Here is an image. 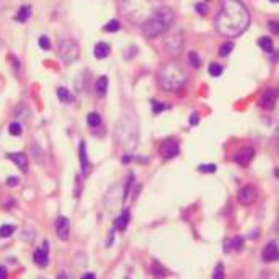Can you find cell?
Listing matches in <instances>:
<instances>
[{"label":"cell","instance_id":"cell-35","mask_svg":"<svg viewBox=\"0 0 279 279\" xmlns=\"http://www.w3.org/2000/svg\"><path fill=\"white\" fill-rule=\"evenodd\" d=\"M196 12L201 13V15H208L209 8H208V5H206V3H197V5H196Z\"/></svg>","mask_w":279,"mask_h":279},{"label":"cell","instance_id":"cell-20","mask_svg":"<svg viewBox=\"0 0 279 279\" xmlns=\"http://www.w3.org/2000/svg\"><path fill=\"white\" fill-rule=\"evenodd\" d=\"M244 246V237H235L232 240H229L224 244V248L226 251H232V250H240Z\"/></svg>","mask_w":279,"mask_h":279},{"label":"cell","instance_id":"cell-17","mask_svg":"<svg viewBox=\"0 0 279 279\" xmlns=\"http://www.w3.org/2000/svg\"><path fill=\"white\" fill-rule=\"evenodd\" d=\"M110 52H111V48H110V44L108 43H98L95 49H93V54H95V57L97 59H105V57L110 56Z\"/></svg>","mask_w":279,"mask_h":279},{"label":"cell","instance_id":"cell-29","mask_svg":"<svg viewBox=\"0 0 279 279\" xmlns=\"http://www.w3.org/2000/svg\"><path fill=\"white\" fill-rule=\"evenodd\" d=\"M13 232H15V227H13L12 224H5V226L0 227V237H2V238L10 237Z\"/></svg>","mask_w":279,"mask_h":279},{"label":"cell","instance_id":"cell-2","mask_svg":"<svg viewBox=\"0 0 279 279\" xmlns=\"http://www.w3.org/2000/svg\"><path fill=\"white\" fill-rule=\"evenodd\" d=\"M162 7L160 0H121L123 15L134 25H144Z\"/></svg>","mask_w":279,"mask_h":279},{"label":"cell","instance_id":"cell-39","mask_svg":"<svg viewBox=\"0 0 279 279\" xmlns=\"http://www.w3.org/2000/svg\"><path fill=\"white\" fill-rule=\"evenodd\" d=\"M197 121H199V118H197V115H191L190 124H191V126H196V124H197Z\"/></svg>","mask_w":279,"mask_h":279},{"label":"cell","instance_id":"cell-37","mask_svg":"<svg viewBox=\"0 0 279 279\" xmlns=\"http://www.w3.org/2000/svg\"><path fill=\"white\" fill-rule=\"evenodd\" d=\"M152 105H154V113H155V115L162 113V111H164L165 108H166V105H164V103H157V101H154Z\"/></svg>","mask_w":279,"mask_h":279},{"label":"cell","instance_id":"cell-28","mask_svg":"<svg viewBox=\"0 0 279 279\" xmlns=\"http://www.w3.org/2000/svg\"><path fill=\"white\" fill-rule=\"evenodd\" d=\"M222 70H224V67L217 64V62H213V64L209 66V74L213 75V77H219V75H222Z\"/></svg>","mask_w":279,"mask_h":279},{"label":"cell","instance_id":"cell-42","mask_svg":"<svg viewBox=\"0 0 279 279\" xmlns=\"http://www.w3.org/2000/svg\"><path fill=\"white\" fill-rule=\"evenodd\" d=\"M8 183H10V184H15V183H18V180H15V178H10V180H8Z\"/></svg>","mask_w":279,"mask_h":279},{"label":"cell","instance_id":"cell-13","mask_svg":"<svg viewBox=\"0 0 279 279\" xmlns=\"http://www.w3.org/2000/svg\"><path fill=\"white\" fill-rule=\"evenodd\" d=\"M263 260L266 263H273V262H278L279 260V248H278V244L276 242H269V244L263 248Z\"/></svg>","mask_w":279,"mask_h":279},{"label":"cell","instance_id":"cell-8","mask_svg":"<svg viewBox=\"0 0 279 279\" xmlns=\"http://www.w3.org/2000/svg\"><path fill=\"white\" fill-rule=\"evenodd\" d=\"M180 154V144L173 139H168V141H164L160 146V155L164 157L165 160H170L173 157H177Z\"/></svg>","mask_w":279,"mask_h":279},{"label":"cell","instance_id":"cell-15","mask_svg":"<svg viewBox=\"0 0 279 279\" xmlns=\"http://www.w3.org/2000/svg\"><path fill=\"white\" fill-rule=\"evenodd\" d=\"M8 159H10L13 164H15L21 172H26L28 170V159L23 152H15V154H8Z\"/></svg>","mask_w":279,"mask_h":279},{"label":"cell","instance_id":"cell-27","mask_svg":"<svg viewBox=\"0 0 279 279\" xmlns=\"http://www.w3.org/2000/svg\"><path fill=\"white\" fill-rule=\"evenodd\" d=\"M121 28V25H119V21H116V20H111V21H108V23L105 25V30L106 33H116V31H119Z\"/></svg>","mask_w":279,"mask_h":279},{"label":"cell","instance_id":"cell-12","mask_svg":"<svg viewBox=\"0 0 279 279\" xmlns=\"http://www.w3.org/2000/svg\"><path fill=\"white\" fill-rule=\"evenodd\" d=\"M276 101H278V90H266V92L262 95V100H260V105L264 110H273L276 106Z\"/></svg>","mask_w":279,"mask_h":279},{"label":"cell","instance_id":"cell-21","mask_svg":"<svg viewBox=\"0 0 279 279\" xmlns=\"http://www.w3.org/2000/svg\"><path fill=\"white\" fill-rule=\"evenodd\" d=\"M258 46H260V49H263L264 52H273L274 51V43H273V39L269 38V36H262V38L258 39Z\"/></svg>","mask_w":279,"mask_h":279},{"label":"cell","instance_id":"cell-9","mask_svg":"<svg viewBox=\"0 0 279 279\" xmlns=\"http://www.w3.org/2000/svg\"><path fill=\"white\" fill-rule=\"evenodd\" d=\"M70 233V220L64 217V215H59L56 219V235L61 238L62 242H66L69 238Z\"/></svg>","mask_w":279,"mask_h":279},{"label":"cell","instance_id":"cell-16","mask_svg":"<svg viewBox=\"0 0 279 279\" xmlns=\"http://www.w3.org/2000/svg\"><path fill=\"white\" fill-rule=\"evenodd\" d=\"M80 165H82V175L83 177H88L90 173V162L87 157V144L83 141L80 142Z\"/></svg>","mask_w":279,"mask_h":279},{"label":"cell","instance_id":"cell-31","mask_svg":"<svg viewBox=\"0 0 279 279\" xmlns=\"http://www.w3.org/2000/svg\"><path fill=\"white\" fill-rule=\"evenodd\" d=\"M188 61H190V64L197 69V67H201V57L197 56L196 52H190V56H188Z\"/></svg>","mask_w":279,"mask_h":279},{"label":"cell","instance_id":"cell-40","mask_svg":"<svg viewBox=\"0 0 279 279\" xmlns=\"http://www.w3.org/2000/svg\"><path fill=\"white\" fill-rule=\"evenodd\" d=\"M7 278V271L3 266H0V279H5Z\"/></svg>","mask_w":279,"mask_h":279},{"label":"cell","instance_id":"cell-22","mask_svg":"<svg viewBox=\"0 0 279 279\" xmlns=\"http://www.w3.org/2000/svg\"><path fill=\"white\" fill-rule=\"evenodd\" d=\"M31 16V7L30 5H23L20 8V10L16 12V15H15V20L16 21H20V23H25L26 20Z\"/></svg>","mask_w":279,"mask_h":279},{"label":"cell","instance_id":"cell-7","mask_svg":"<svg viewBox=\"0 0 279 279\" xmlns=\"http://www.w3.org/2000/svg\"><path fill=\"white\" fill-rule=\"evenodd\" d=\"M183 44H184V39H183V34L180 31H175V33L168 34L165 39V49L170 56H180L183 51Z\"/></svg>","mask_w":279,"mask_h":279},{"label":"cell","instance_id":"cell-38","mask_svg":"<svg viewBox=\"0 0 279 279\" xmlns=\"http://www.w3.org/2000/svg\"><path fill=\"white\" fill-rule=\"evenodd\" d=\"M269 28H271V33H274V34L279 33V23H278V21H271V23H269Z\"/></svg>","mask_w":279,"mask_h":279},{"label":"cell","instance_id":"cell-10","mask_svg":"<svg viewBox=\"0 0 279 279\" xmlns=\"http://www.w3.org/2000/svg\"><path fill=\"white\" fill-rule=\"evenodd\" d=\"M253 157H255V148L253 147H244L233 155V162H235L237 165L246 166L251 160H253Z\"/></svg>","mask_w":279,"mask_h":279},{"label":"cell","instance_id":"cell-18","mask_svg":"<svg viewBox=\"0 0 279 279\" xmlns=\"http://www.w3.org/2000/svg\"><path fill=\"white\" fill-rule=\"evenodd\" d=\"M129 220H131V213H129V209H124L119 217L115 220V227L118 229V230H124V229L128 227Z\"/></svg>","mask_w":279,"mask_h":279},{"label":"cell","instance_id":"cell-19","mask_svg":"<svg viewBox=\"0 0 279 279\" xmlns=\"http://www.w3.org/2000/svg\"><path fill=\"white\" fill-rule=\"evenodd\" d=\"M95 92L98 97H106V92H108V77H105V75H101V77L97 79L95 82Z\"/></svg>","mask_w":279,"mask_h":279},{"label":"cell","instance_id":"cell-5","mask_svg":"<svg viewBox=\"0 0 279 279\" xmlns=\"http://www.w3.org/2000/svg\"><path fill=\"white\" fill-rule=\"evenodd\" d=\"M175 13L172 8L168 7H160L154 15H152L146 23L142 25V31L147 38H157V36L164 34L166 30L173 23Z\"/></svg>","mask_w":279,"mask_h":279},{"label":"cell","instance_id":"cell-1","mask_svg":"<svg viewBox=\"0 0 279 279\" xmlns=\"http://www.w3.org/2000/svg\"><path fill=\"white\" fill-rule=\"evenodd\" d=\"M250 26V12L242 0H222L215 16V30L226 38H238Z\"/></svg>","mask_w":279,"mask_h":279},{"label":"cell","instance_id":"cell-23","mask_svg":"<svg viewBox=\"0 0 279 279\" xmlns=\"http://www.w3.org/2000/svg\"><path fill=\"white\" fill-rule=\"evenodd\" d=\"M31 150H33V159L38 162L39 165L46 164V157H41V152H44L41 147H39L38 142H34L33 146H31Z\"/></svg>","mask_w":279,"mask_h":279},{"label":"cell","instance_id":"cell-41","mask_svg":"<svg viewBox=\"0 0 279 279\" xmlns=\"http://www.w3.org/2000/svg\"><path fill=\"white\" fill-rule=\"evenodd\" d=\"M82 278H95V274H93V273H88V274H83Z\"/></svg>","mask_w":279,"mask_h":279},{"label":"cell","instance_id":"cell-14","mask_svg":"<svg viewBox=\"0 0 279 279\" xmlns=\"http://www.w3.org/2000/svg\"><path fill=\"white\" fill-rule=\"evenodd\" d=\"M48 248H49L48 242H44L41 248H36V250H34V255H33V258H34V263H36V264H39V266H41V268L48 266V263H49V255H48Z\"/></svg>","mask_w":279,"mask_h":279},{"label":"cell","instance_id":"cell-4","mask_svg":"<svg viewBox=\"0 0 279 279\" xmlns=\"http://www.w3.org/2000/svg\"><path fill=\"white\" fill-rule=\"evenodd\" d=\"M116 139L121 146L126 148H134L139 142V123L137 118L131 111L121 116L118 126H116Z\"/></svg>","mask_w":279,"mask_h":279},{"label":"cell","instance_id":"cell-11","mask_svg":"<svg viewBox=\"0 0 279 279\" xmlns=\"http://www.w3.org/2000/svg\"><path fill=\"white\" fill-rule=\"evenodd\" d=\"M238 201L242 204H251V202L256 201V188L253 184H246L238 191Z\"/></svg>","mask_w":279,"mask_h":279},{"label":"cell","instance_id":"cell-3","mask_svg":"<svg viewBox=\"0 0 279 279\" xmlns=\"http://www.w3.org/2000/svg\"><path fill=\"white\" fill-rule=\"evenodd\" d=\"M159 85L166 92H178L180 88L184 87L188 80L186 70L183 69V66L177 61L165 62L159 70Z\"/></svg>","mask_w":279,"mask_h":279},{"label":"cell","instance_id":"cell-32","mask_svg":"<svg viewBox=\"0 0 279 279\" xmlns=\"http://www.w3.org/2000/svg\"><path fill=\"white\" fill-rule=\"evenodd\" d=\"M213 278L214 279H224V264L219 263L217 266H215L214 273H213Z\"/></svg>","mask_w":279,"mask_h":279},{"label":"cell","instance_id":"cell-25","mask_svg":"<svg viewBox=\"0 0 279 279\" xmlns=\"http://www.w3.org/2000/svg\"><path fill=\"white\" fill-rule=\"evenodd\" d=\"M87 124L90 126V128H100L101 126V118H100V115L98 113H88L87 116Z\"/></svg>","mask_w":279,"mask_h":279},{"label":"cell","instance_id":"cell-6","mask_svg":"<svg viewBox=\"0 0 279 279\" xmlns=\"http://www.w3.org/2000/svg\"><path fill=\"white\" fill-rule=\"evenodd\" d=\"M57 51H59V56L61 59L66 62V64H74V62L79 61V56H80V49L77 46V43L74 39H61L59 41V46H57Z\"/></svg>","mask_w":279,"mask_h":279},{"label":"cell","instance_id":"cell-26","mask_svg":"<svg viewBox=\"0 0 279 279\" xmlns=\"http://www.w3.org/2000/svg\"><path fill=\"white\" fill-rule=\"evenodd\" d=\"M8 132L12 134V136H21V132H23V128H21V123H18V121H13V123L8 126Z\"/></svg>","mask_w":279,"mask_h":279},{"label":"cell","instance_id":"cell-43","mask_svg":"<svg viewBox=\"0 0 279 279\" xmlns=\"http://www.w3.org/2000/svg\"><path fill=\"white\" fill-rule=\"evenodd\" d=\"M269 2H271V3H278L279 0H269Z\"/></svg>","mask_w":279,"mask_h":279},{"label":"cell","instance_id":"cell-30","mask_svg":"<svg viewBox=\"0 0 279 279\" xmlns=\"http://www.w3.org/2000/svg\"><path fill=\"white\" fill-rule=\"evenodd\" d=\"M232 51H233V43H226V44H222V48L219 49V56L227 57Z\"/></svg>","mask_w":279,"mask_h":279},{"label":"cell","instance_id":"cell-36","mask_svg":"<svg viewBox=\"0 0 279 279\" xmlns=\"http://www.w3.org/2000/svg\"><path fill=\"white\" fill-rule=\"evenodd\" d=\"M197 170H199V172H215L217 166L215 165H199L197 166Z\"/></svg>","mask_w":279,"mask_h":279},{"label":"cell","instance_id":"cell-34","mask_svg":"<svg viewBox=\"0 0 279 279\" xmlns=\"http://www.w3.org/2000/svg\"><path fill=\"white\" fill-rule=\"evenodd\" d=\"M152 273H154L155 276H164V274H168V271H166L164 266H160V264H154V266H152Z\"/></svg>","mask_w":279,"mask_h":279},{"label":"cell","instance_id":"cell-33","mask_svg":"<svg viewBox=\"0 0 279 279\" xmlns=\"http://www.w3.org/2000/svg\"><path fill=\"white\" fill-rule=\"evenodd\" d=\"M39 48L44 49V51H49V49H51V41H49L48 36H41V38H39Z\"/></svg>","mask_w":279,"mask_h":279},{"label":"cell","instance_id":"cell-24","mask_svg":"<svg viewBox=\"0 0 279 279\" xmlns=\"http://www.w3.org/2000/svg\"><path fill=\"white\" fill-rule=\"evenodd\" d=\"M57 97H59V100L62 103H72L74 101V97L70 95V92L64 87H59L57 88Z\"/></svg>","mask_w":279,"mask_h":279}]
</instances>
